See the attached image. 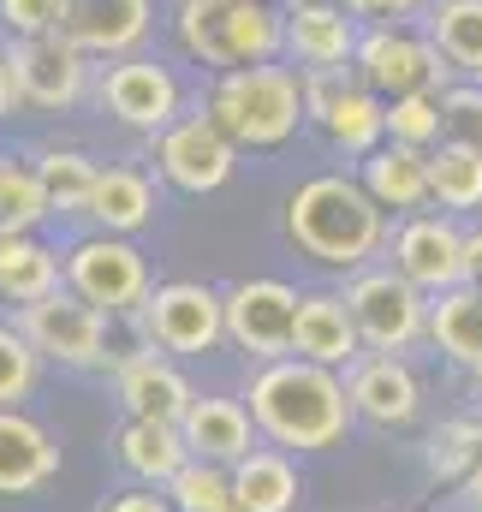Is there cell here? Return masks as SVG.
Instances as JSON below:
<instances>
[{"instance_id": "cell-39", "label": "cell", "mask_w": 482, "mask_h": 512, "mask_svg": "<svg viewBox=\"0 0 482 512\" xmlns=\"http://www.w3.org/2000/svg\"><path fill=\"white\" fill-rule=\"evenodd\" d=\"M358 72L346 66V72H304V114H310V126H322L328 120V108L346 96V84H352Z\"/></svg>"}, {"instance_id": "cell-21", "label": "cell", "mask_w": 482, "mask_h": 512, "mask_svg": "<svg viewBox=\"0 0 482 512\" xmlns=\"http://www.w3.org/2000/svg\"><path fill=\"white\" fill-rule=\"evenodd\" d=\"M185 429V447L191 459H209V465H239L244 453L256 447V417L244 399H221V393H197L191 411L179 417Z\"/></svg>"}, {"instance_id": "cell-15", "label": "cell", "mask_w": 482, "mask_h": 512, "mask_svg": "<svg viewBox=\"0 0 482 512\" xmlns=\"http://www.w3.org/2000/svg\"><path fill=\"white\" fill-rule=\"evenodd\" d=\"M358 18L340 0H292L286 6V60L298 72H346L358 60Z\"/></svg>"}, {"instance_id": "cell-3", "label": "cell", "mask_w": 482, "mask_h": 512, "mask_svg": "<svg viewBox=\"0 0 482 512\" xmlns=\"http://www.w3.org/2000/svg\"><path fill=\"white\" fill-rule=\"evenodd\" d=\"M203 114L233 137V149H280L292 143L298 126H310L304 114V72L298 66H239V72H215Z\"/></svg>"}, {"instance_id": "cell-11", "label": "cell", "mask_w": 482, "mask_h": 512, "mask_svg": "<svg viewBox=\"0 0 482 512\" xmlns=\"http://www.w3.org/2000/svg\"><path fill=\"white\" fill-rule=\"evenodd\" d=\"M96 102H102L120 126L161 137V131L179 120L185 90H179L173 66L143 60V54H125V60H108V66H102V78H96Z\"/></svg>"}, {"instance_id": "cell-9", "label": "cell", "mask_w": 482, "mask_h": 512, "mask_svg": "<svg viewBox=\"0 0 482 512\" xmlns=\"http://www.w3.org/2000/svg\"><path fill=\"white\" fill-rule=\"evenodd\" d=\"M108 322L114 316H102L96 304H84L78 292H48L42 304H30V310H18V328L30 334V346L42 352V358H54V364H66V370H108L114 364V352H108Z\"/></svg>"}, {"instance_id": "cell-12", "label": "cell", "mask_w": 482, "mask_h": 512, "mask_svg": "<svg viewBox=\"0 0 482 512\" xmlns=\"http://www.w3.org/2000/svg\"><path fill=\"white\" fill-rule=\"evenodd\" d=\"M233 161H239L233 137L215 126L209 114H179L173 126L155 137V167H161V179H167L173 191H185V197L221 191V185L233 179Z\"/></svg>"}, {"instance_id": "cell-41", "label": "cell", "mask_w": 482, "mask_h": 512, "mask_svg": "<svg viewBox=\"0 0 482 512\" xmlns=\"http://www.w3.org/2000/svg\"><path fill=\"white\" fill-rule=\"evenodd\" d=\"M102 512H179L167 495H155V489H125V495H114Z\"/></svg>"}, {"instance_id": "cell-27", "label": "cell", "mask_w": 482, "mask_h": 512, "mask_svg": "<svg viewBox=\"0 0 482 512\" xmlns=\"http://www.w3.org/2000/svg\"><path fill=\"white\" fill-rule=\"evenodd\" d=\"M233 495H239L244 512H292L304 495L292 453L286 447H250L233 465Z\"/></svg>"}, {"instance_id": "cell-30", "label": "cell", "mask_w": 482, "mask_h": 512, "mask_svg": "<svg viewBox=\"0 0 482 512\" xmlns=\"http://www.w3.org/2000/svg\"><path fill=\"white\" fill-rule=\"evenodd\" d=\"M429 42L441 48V60L459 78H482V0H435L429 18Z\"/></svg>"}, {"instance_id": "cell-44", "label": "cell", "mask_w": 482, "mask_h": 512, "mask_svg": "<svg viewBox=\"0 0 482 512\" xmlns=\"http://www.w3.org/2000/svg\"><path fill=\"white\" fill-rule=\"evenodd\" d=\"M465 501H471V512H482V465L465 477Z\"/></svg>"}, {"instance_id": "cell-18", "label": "cell", "mask_w": 482, "mask_h": 512, "mask_svg": "<svg viewBox=\"0 0 482 512\" xmlns=\"http://www.w3.org/2000/svg\"><path fill=\"white\" fill-rule=\"evenodd\" d=\"M292 358H310V364H328V370H352L363 358V334L352 322L346 292H304L298 328H292Z\"/></svg>"}, {"instance_id": "cell-8", "label": "cell", "mask_w": 482, "mask_h": 512, "mask_svg": "<svg viewBox=\"0 0 482 512\" xmlns=\"http://www.w3.org/2000/svg\"><path fill=\"white\" fill-rule=\"evenodd\" d=\"M358 84H369L381 102H399V96H417V90H447V60L429 36L405 30V24H369L358 42V60H352Z\"/></svg>"}, {"instance_id": "cell-17", "label": "cell", "mask_w": 482, "mask_h": 512, "mask_svg": "<svg viewBox=\"0 0 482 512\" xmlns=\"http://www.w3.org/2000/svg\"><path fill=\"white\" fill-rule=\"evenodd\" d=\"M346 387H352L358 417L375 423V429H405L423 411V382H417V370L399 352H369V358H358L346 370Z\"/></svg>"}, {"instance_id": "cell-13", "label": "cell", "mask_w": 482, "mask_h": 512, "mask_svg": "<svg viewBox=\"0 0 482 512\" xmlns=\"http://www.w3.org/2000/svg\"><path fill=\"white\" fill-rule=\"evenodd\" d=\"M6 60H12L18 96L30 108H42V114L78 108L84 90H90V54H78L66 36H12Z\"/></svg>"}, {"instance_id": "cell-45", "label": "cell", "mask_w": 482, "mask_h": 512, "mask_svg": "<svg viewBox=\"0 0 482 512\" xmlns=\"http://www.w3.org/2000/svg\"><path fill=\"white\" fill-rule=\"evenodd\" d=\"M387 512H411V507H387Z\"/></svg>"}, {"instance_id": "cell-14", "label": "cell", "mask_w": 482, "mask_h": 512, "mask_svg": "<svg viewBox=\"0 0 482 512\" xmlns=\"http://www.w3.org/2000/svg\"><path fill=\"white\" fill-rule=\"evenodd\" d=\"M387 251H393V268L411 286H423L429 298L465 286V233L453 227V215H429V209L423 215H405L393 227Z\"/></svg>"}, {"instance_id": "cell-38", "label": "cell", "mask_w": 482, "mask_h": 512, "mask_svg": "<svg viewBox=\"0 0 482 512\" xmlns=\"http://www.w3.org/2000/svg\"><path fill=\"white\" fill-rule=\"evenodd\" d=\"M66 0H0V24L12 36H54Z\"/></svg>"}, {"instance_id": "cell-19", "label": "cell", "mask_w": 482, "mask_h": 512, "mask_svg": "<svg viewBox=\"0 0 482 512\" xmlns=\"http://www.w3.org/2000/svg\"><path fill=\"white\" fill-rule=\"evenodd\" d=\"M114 387H120V405L125 417H149V423H179L185 411H191V382L179 376V364L167 358V352H137V358H125L114 364Z\"/></svg>"}, {"instance_id": "cell-22", "label": "cell", "mask_w": 482, "mask_h": 512, "mask_svg": "<svg viewBox=\"0 0 482 512\" xmlns=\"http://www.w3.org/2000/svg\"><path fill=\"white\" fill-rule=\"evenodd\" d=\"M114 459H120L125 477H137L143 489H167V483L191 465V447H185V429H179V423L125 417L120 435H114Z\"/></svg>"}, {"instance_id": "cell-24", "label": "cell", "mask_w": 482, "mask_h": 512, "mask_svg": "<svg viewBox=\"0 0 482 512\" xmlns=\"http://www.w3.org/2000/svg\"><path fill=\"white\" fill-rule=\"evenodd\" d=\"M66 286V256L48 251L36 233H0V298L30 310Z\"/></svg>"}, {"instance_id": "cell-26", "label": "cell", "mask_w": 482, "mask_h": 512, "mask_svg": "<svg viewBox=\"0 0 482 512\" xmlns=\"http://www.w3.org/2000/svg\"><path fill=\"white\" fill-rule=\"evenodd\" d=\"M429 340L447 364L482 370V292L477 286H453L429 298Z\"/></svg>"}, {"instance_id": "cell-40", "label": "cell", "mask_w": 482, "mask_h": 512, "mask_svg": "<svg viewBox=\"0 0 482 512\" xmlns=\"http://www.w3.org/2000/svg\"><path fill=\"white\" fill-rule=\"evenodd\" d=\"M358 24H399V18H411L423 0H340Z\"/></svg>"}, {"instance_id": "cell-42", "label": "cell", "mask_w": 482, "mask_h": 512, "mask_svg": "<svg viewBox=\"0 0 482 512\" xmlns=\"http://www.w3.org/2000/svg\"><path fill=\"white\" fill-rule=\"evenodd\" d=\"M24 96H18V78H12V60H6V48H0V120L18 108Z\"/></svg>"}, {"instance_id": "cell-31", "label": "cell", "mask_w": 482, "mask_h": 512, "mask_svg": "<svg viewBox=\"0 0 482 512\" xmlns=\"http://www.w3.org/2000/svg\"><path fill=\"white\" fill-rule=\"evenodd\" d=\"M36 173H42V185H48L54 215H84L90 197H96V179H102V167H96L84 149H60V143L36 155Z\"/></svg>"}, {"instance_id": "cell-29", "label": "cell", "mask_w": 482, "mask_h": 512, "mask_svg": "<svg viewBox=\"0 0 482 512\" xmlns=\"http://www.w3.org/2000/svg\"><path fill=\"white\" fill-rule=\"evenodd\" d=\"M429 191H435L441 215L482 209V149H471V143H435L429 149Z\"/></svg>"}, {"instance_id": "cell-5", "label": "cell", "mask_w": 482, "mask_h": 512, "mask_svg": "<svg viewBox=\"0 0 482 512\" xmlns=\"http://www.w3.org/2000/svg\"><path fill=\"white\" fill-rule=\"evenodd\" d=\"M137 334L149 352L167 358H209L227 340V292L203 286V280H167L143 298L137 310Z\"/></svg>"}, {"instance_id": "cell-2", "label": "cell", "mask_w": 482, "mask_h": 512, "mask_svg": "<svg viewBox=\"0 0 482 512\" xmlns=\"http://www.w3.org/2000/svg\"><path fill=\"white\" fill-rule=\"evenodd\" d=\"M286 239L298 245V256L334 274H358L369 268V256L387 251L393 227H387V209L363 191V179L316 173L286 197Z\"/></svg>"}, {"instance_id": "cell-7", "label": "cell", "mask_w": 482, "mask_h": 512, "mask_svg": "<svg viewBox=\"0 0 482 512\" xmlns=\"http://www.w3.org/2000/svg\"><path fill=\"white\" fill-rule=\"evenodd\" d=\"M66 292H78L84 304H96L102 316H137L149 286V262L143 251L120 233H90L66 251Z\"/></svg>"}, {"instance_id": "cell-16", "label": "cell", "mask_w": 482, "mask_h": 512, "mask_svg": "<svg viewBox=\"0 0 482 512\" xmlns=\"http://www.w3.org/2000/svg\"><path fill=\"white\" fill-rule=\"evenodd\" d=\"M155 24V0H66L60 6V30L78 54L90 60H125Z\"/></svg>"}, {"instance_id": "cell-46", "label": "cell", "mask_w": 482, "mask_h": 512, "mask_svg": "<svg viewBox=\"0 0 482 512\" xmlns=\"http://www.w3.org/2000/svg\"><path fill=\"white\" fill-rule=\"evenodd\" d=\"M477 382H482V370H477Z\"/></svg>"}, {"instance_id": "cell-28", "label": "cell", "mask_w": 482, "mask_h": 512, "mask_svg": "<svg viewBox=\"0 0 482 512\" xmlns=\"http://www.w3.org/2000/svg\"><path fill=\"white\" fill-rule=\"evenodd\" d=\"M322 131H328V143L340 149V155H352V161H363V155H375L381 143H387V102L369 90V84H346V96L328 108V120H322Z\"/></svg>"}, {"instance_id": "cell-43", "label": "cell", "mask_w": 482, "mask_h": 512, "mask_svg": "<svg viewBox=\"0 0 482 512\" xmlns=\"http://www.w3.org/2000/svg\"><path fill=\"white\" fill-rule=\"evenodd\" d=\"M465 286H477L482 292V227L477 233H465Z\"/></svg>"}, {"instance_id": "cell-10", "label": "cell", "mask_w": 482, "mask_h": 512, "mask_svg": "<svg viewBox=\"0 0 482 512\" xmlns=\"http://www.w3.org/2000/svg\"><path fill=\"white\" fill-rule=\"evenodd\" d=\"M298 304H304V292H292V286L274 280V274H256V280L227 286V340H233L239 352H250L256 364L292 358Z\"/></svg>"}, {"instance_id": "cell-4", "label": "cell", "mask_w": 482, "mask_h": 512, "mask_svg": "<svg viewBox=\"0 0 482 512\" xmlns=\"http://www.w3.org/2000/svg\"><path fill=\"white\" fill-rule=\"evenodd\" d=\"M173 36L209 72L268 66L286 54V12L274 0H179Z\"/></svg>"}, {"instance_id": "cell-35", "label": "cell", "mask_w": 482, "mask_h": 512, "mask_svg": "<svg viewBox=\"0 0 482 512\" xmlns=\"http://www.w3.org/2000/svg\"><path fill=\"white\" fill-rule=\"evenodd\" d=\"M36 370H42V352L30 346V334L0 322V411H18L36 393Z\"/></svg>"}, {"instance_id": "cell-37", "label": "cell", "mask_w": 482, "mask_h": 512, "mask_svg": "<svg viewBox=\"0 0 482 512\" xmlns=\"http://www.w3.org/2000/svg\"><path fill=\"white\" fill-rule=\"evenodd\" d=\"M441 143H471L482 149V84H447L441 90Z\"/></svg>"}, {"instance_id": "cell-32", "label": "cell", "mask_w": 482, "mask_h": 512, "mask_svg": "<svg viewBox=\"0 0 482 512\" xmlns=\"http://www.w3.org/2000/svg\"><path fill=\"white\" fill-rule=\"evenodd\" d=\"M54 215L36 161H0V233H36Z\"/></svg>"}, {"instance_id": "cell-36", "label": "cell", "mask_w": 482, "mask_h": 512, "mask_svg": "<svg viewBox=\"0 0 482 512\" xmlns=\"http://www.w3.org/2000/svg\"><path fill=\"white\" fill-rule=\"evenodd\" d=\"M482 465V423L477 417H453L429 435V471L435 477H471Z\"/></svg>"}, {"instance_id": "cell-25", "label": "cell", "mask_w": 482, "mask_h": 512, "mask_svg": "<svg viewBox=\"0 0 482 512\" xmlns=\"http://www.w3.org/2000/svg\"><path fill=\"white\" fill-rule=\"evenodd\" d=\"M84 215L96 221V233H120V239L143 233L155 221V179L143 167H102L96 197H90Z\"/></svg>"}, {"instance_id": "cell-6", "label": "cell", "mask_w": 482, "mask_h": 512, "mask_svg": "<svg viewBox=\"0 0 482 512\" xmlns=\"http://www.w3.org/2000/svg\"><path fill=\"white\" fill-rule=\"evenodd\" d=\"M346 304L369 352H411L429 334V292L411 286L393 262L387 268H358L346 280Z\"/></svg>"}, {"instance_id": "cell-34", "label": "cell", "mask_w": 482, "mask_h": 512, "mask_svg": "<svg viewBox=\"0 0 482 512\" xmlns=\"http://www.w3.org/2000/svg\"><path fill=\"white\" fill-rule=\"evenodd\" d=\"M447 137L441 126V90H417L387 102V143H411V149H435Z\"/></svg>"}, {"instance_id": "cell-20", "label": "cell", "mask_w": 482, "mask_h": 512, "mask_svg": "<svg viewBox=\"0 0 482 512\" xmlns=\"http://www.w3.org/2000/svg\"><path fill=\"white\" fill-rule=\"evenodd\" d=\"M358 179H363V191L387 215H399V221L423 215L435 203V191H429V149H411V143H381L375 155H363Z\"/></svg>"}, {"instance_id": "cell-23", "label": "cell", "mask_w": 482, "mask_h": 512, "mask_svg": "<svg viewBox=\"0 0 482 512\" xmlns=\"http://www.w3.org/2000/svg\"><path fill=\"white\" fill-rule=\"evenodd\" d=\"M60 471V447L48 441V429L24 411H0V495H36L42 483H54Z\"/></svg>"}, {"instance_id": "cell-1", "label": "cell", "mask_w": 482, "mask_h": 512, "mask_svg": "<svg viewBox=\"0 0 482 512\" xmlns=\"http://www.w3.org/2000/svg\"><path fill=\"white\" fill-rule=\"evenodd\" d=\"M244 405H250L256 429L286 453H328L334 441H346V429L358 417L346 370H328L310 358L262 364L244 387Z\"/></svg>"}, {"instance_id": "cell-33", "label": "cell", "mask_w": 482, "mask_h": 512, "mask_svg": "<svg viewBox=\"0 0 482 512\" xmlns=\"http://www.w3.org/2000/svg\"><path fill=\"white\" fill-rule=\"evenodd\" d=\"M167 501L179 512H244L233 495V465H209V459H191L167 483Z\"/></svg>"}]
</instances>
